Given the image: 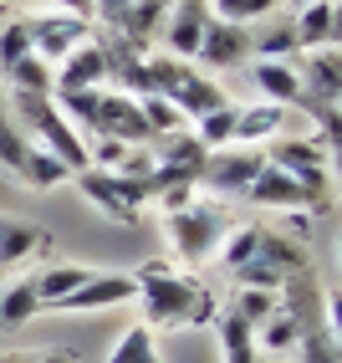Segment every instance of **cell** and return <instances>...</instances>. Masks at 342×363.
<instances>
[{"label": "cell", "instance_id": "cell-25", "mask_svg": "<svg viewBox=\"0 0 342 363\" xmlns=\"http://www.w3.org/2000/svg\"><path fill=\"white\" fill-rule=\"evenodd\" d=\"M251 57H261V62H297V57H302V46H297V31H291V21H281V26L251 36Z\"/></svg>", "mask_w": 342, "mask_h": 363}, {"label": "cell", "instance_id": "cell-6", "mask_svg": "<svg viewBox=\"0 0 342 363\" xmlns=\"http://www.w3.org/2000/svg\"><path fill=\"white\" fill-rule=\"evenodd\" d=\"M26 31H31V57L57 67L67 52H77L82 41H92V21L72 16V11H36V16H26Z\"/></svg>", "mask_w": 342, "mask_h": 363}, {"label": "cell", "instance_id": "cell-14", "mask_svg": "<svg viewBox=\"0 0 342 363\" xmlns=\"http://www.w3.org/2000/svg\"><path fill=\"white\" fill-rule=\"evenodd\" d=\"M302 72V87H307V108L312 103H337V87H342V46H312L297 62Z\"/></svg>", "mask_w": 342, "mask_h": 363}, {"label": "cell", "instance_id": "cell-2", "mask_svg": "<svg viewBox=\"0 0 342 363\" xmlns=\"http://www.w3.org/2000/svg\"><path fill=\"white\" fill-rule=\"evenodd\" d=\"M143 67H149V92H159V98H169L184 123H194V118H205L215 108L230 103V92L220 87L210 72H200L194 62H179V57H164V52H149L143 57Z\"/></svg>", "mask_w": 342, "mask_h": 363}, {"label": "cell", "instance_id": "cell-28", "mask_svg": "<svg viewBox=\"0 0 342 363\" xmlns=\"http://www.w3.org/2000/svg\"><path fill=\"white\" fill-rule=\"evenodd\" d=\"M281 307V292H266V286H240V292H235V318H246L251 328H261L266 318H271V312Z\"/></svg>", "mask_w": 342, "mask_h": 363}, {"label": "cell", "instance_id": "cell-4", "mask_svg": "<svg viewBox=\"0 0 342 363\" xmlns=\"http://www.w3.org/2000/svg\"><path fill=\"white\" fill-rule=\"evenodd\" d=\"M261 169H266V149H251V143L210 149L205 169H200V195H210V200H246V189L256 184Z\"/></svg>", "mask_w": 342, "mask_h": 363}, {"label": "cell", "instance_id": "cell-5", "mask_svg": "<svg viewBox=\"0 0 342 363\" xmlns=\"http://www.w3.org/2000/svg\"><path fill=\"white\" fill-rule=\"evenodd\" d=\"M72 184L82 189V195L108 215V220H118V225H133L138 215H143V205H149V184L143 179H128V174H118V169H82V174H72Z\"/></svg>", "mask_w": 342, "mask_h": 363}, {"label": "cell", "instance_id": "cell-13", "mask_svg": "<svg viewBox=\"0 0 342 363\" xmlns=\"http://www.w3.org/2000/svg\"><path fill=\"white\" fill-rule=\"evenodd\" d=\"M246 200L261 205V210H281V215H286V210H317V205H322L307 184H297L291 174H281L276 164H266L261 174H256V184L246 189Z\"/></svg>", "mask_w": 342, "mask_h": 363}, {"label": "cell", "instance_id": "cell-7", "mask_svg": "<svg viewBox=\"0 0 342 363\" xmlns=\"http://www.w3.org/2000/svg\"><path fill=\"white\" fill-rule=\"evenodd\" d=\"M266 164H276L281 174H291L297 184H307L312 195L327 205V195H332V179H327L332 159L322 154V143H312V138H271V149H266Z\"/></svg>", "mask_w": 342, "mask_h": 363}, {"label": "cell", "instance_id": "cell-26", "mask_svg": "<svg viewBox=\"0 0 342 363\" xmlns=\"http://www.w3.org/2000/svg\"><path fill=\"white\" fill-rule=\"evenodd\" d=\"M189 133L200 138L205 149H225V143H235V103L215 108V113H205V118H194Z\"/></svg>", "mask_w": 342, "mask_h": 363}, {"label": "cell", "instance_id": "cell-33", "mask_svg": "<svg viewBox=\"0 0 342 363\" xmlns=\"http://www.w3.org/2000/svg\"><path fill=\"white\" fill-rule=\"evenodd\" d=\"M281 6H291V11H302V6H307V0H281Z\"/></svg>", "mask_w": 342, "mask_h": 363}, {"label": "cell", "instance_id": "cell-35", "mask_svg": "<svg viewBox=\"0 0 342 363\" xmlns=\"http://www.w3.org/2000/svg\"><path fill=\"white\" fill-rule=\"evenodd\" d=\"M0 6H6V0H0Z\"/></svg>", "mask_w": 342, "mask_h": 363}, {"label": "cell", "instance_id": "cell-22", "mask_svg": "<svg viewBox=\"0 0 342 363\" xmlns=\"http://www.w3.org/2000/svg\"><path fill=\"white\" fill-rule=\"evenodd\" d=\"M108 363H164L154 328L149 323H128L123 333H118V343L108 348Z\"/></svg>", "mask_w": 342, "mask_h": 363}, {"label": "cell", "instance_id": "cell-12", "mask_svg": "<svg viewBox=\"0 0 342 363\" xmlns=\"http://www.w3.org/2000/svg\"><path fill=\"white\" fill-rule=\"evenodd\" d=\"M57 92H82V87H108V41H82L77 52H67L57 67Z\"/></svg>", "mask_w": 342, "mask_h": 363}, {"label": "cell", "instance_id": "cell-31", "mask_svg": "<svg viewBox=\"0 0 342 363\" xmlns=\"http://www.w3.org/2000/svg\"><path fill=\"white\" fill-rule=\"evenodd\" d=\"M87 6H92V16H103V21H113V26H118L123 11H128V0H87Z\"/></svg>", "mask_w": 342, "mask_h": 363}, {"label": "cell", "instance_id": "cell-21", "mask_svg": "<svg viewBox=\"0 0 342 363\" xmlns=\"http://www.w3.org/2000/svg\"><path fill=\"white\" fill-rule=\"evenodd\" d=\"M16 179L26 184V189H62V184H72V169L57 159V154H46V149H26V159H21V169H16Z\"/></svg>", "mask_w": 342, "mask_h": 363}, {"label": "cell", "instance_id": "cell-24", "mask_svg": "<svg viewBox=\"0 0 342 363\" xmlns=\"http://www.w3.org/2000/svg\"><path fill=\"white\" fill-rule=\"evenodd\" d=\"M215 21H230V26H256V21L276 16L281 0H205Z\"/></svg>", "mask_w": 342, "mask_h": 363}, {"label": "cell", "instance_id": "cell-20", "mask_svg": "<svg viewBox=\"0 0 342 363\" xmlns=\"http://www.w3.org/2000/svg\"><path fill=\"white\" fill-rule=\"evenodd\" d=\"M36 312H41V302H36L31 277H21V281H0V333L26 328Z\"/></svg>", "mask_w": 342, "mask_h": 363}, {"label": "cell", "instance_id": "cell-19", "mask_svg": "<svg viewBox=\"0 0 342 363\" xmlns=\"http://www.w3.org/2000/svg\"><path fill=\"white\" fill-rule=\"evenodd\" d=\"M87 277H92V266H77V261H52L46 272H36V277H31V286H36L41 312H46V307H57L67 292H77Z\"/></svg>", "mask_w": 342, "mask_h": 363}, {"label": "cell", "instance_id": "cell-16", "mask_svg": "<svg viewBox=\"0 0 342 363\" xmlns=\"http://www.w3.org/2000/svg\"><path fill=\"white\" fill-rule=\"evenodd\" d=\"M251 77H256L261 103H276V108H307V87H302L297 62H261V57H256Z\"/></svg>", "mask_w": 342, "mask_h": 363}, {"label": "cell", "instance_id": "cell-32", "mask_svg": "<svg viewBox=\"0 0 342 363\" xmlns=\"http://www.w3.org/2000/svg\"><path fill=\"white\" fill-rule=\"evenodd\" d=\"M0 363H72L67 353H6Z\"/></svg>", "mask_w": 342, "mask_h": 363}, {"label": "cell", "instance_id": "cell-9", "mask_svg": "<svg viewBox=\"0 0 342 363\" xmlns=\"http://www.w3.org/2000/svg\"><path fill=\"white\" fill-rule=\"evenodd\" d=\"M205 26H210V6L205 0H169V11L159 21V52L179 57V62H194Z\"/></svg>", "mask_w": 342, "mask_h": 363}, {"label": "cell", "instance_id": "cell-3", "mask_svg": "<svg viewBox=\"0 0 342 363\" xmlns=\"http://www.w3.org/2000/svg\"><path fill=\"white\" fill-rule=\"evenodd\" d=\"M230 210L220 200H194L174 215H164V235H169V251H174L184 266H205L220 256V246H225L230 235Z\"/></svg>", "mask_w": 342, "mask_h": 363}, {"label": "cell", "instance_id": "cell-23", "mask_svg": "<svg viewBox=\"0 0 342 363\" xmlns=\"http://www.w3.org/2000/svg\"><path fill=\"white\" fill-rule=\"evenodd\" d=\"M0 82H6L11 92H36V98H52V92H57V77H52V67H46L41 57L16 62V67H11Z\"/></svg>", "mask_w": 342, "mask_h": 363}, {"label": "cell", "instance_id": "cell-27", "mask_svg": "<svg viewBox=\"0 0 342 363\" xmlns=\"http://www.w3.org/2000/svg\"><path fill=\"white\" fill-rule=\"evenodd\" d=\"M138 108H143V118H149V133H154V138H169V133L189 128V123H184V113L169 103V98H159V92H143Z\"/></svg>", "mask_w": 342, "mask_h": 363}, {"label": "cell", "instance_id": "cell-1", "mask_svg": "<svg viewBox=\"0 0 342 363\" xmlns=\"http://www.w3.org/2000/svg\"><path fill=\"white\" fill-rule=\"evenodd\" d=\"M138 277V307H143V323L149 328H210L215 323V312H220V302H215V292L210 286H200L194 277H184V272H169V266H143V272H133Z\"/></svg>", "mask_w": 342, "mask_h": 363}, {"label": "cell", "instance_id": "cell-17", "mask_svg": "<svg viewBox=\"0 0 342 363\" xmlns=\"http://www.w3.org/2000/svg\"><path fill=\"white\" fill-rule=\"evenodd\" d=\"M46 246H52V235L41 225L21 220V215H0V272H16V266L36 261Z\"/></svg>", "mask_w": 342, "mask_h": 363}, {"label": "cell", "instance_id": "cell-18", "mask_svg": "<svg viewBox=\"0 0 342 363\" xmlns=\"http://www.w3.org/2000/svg\"><path fill=\"white\" fill-rule=\"evenodd\" d=\"M291 108H276V103H235V143H251V149H266L271 138H281Z\"/></svg>", "mask_w": 342, "mask_h": 363}, {"label": "cell", "instance_id": "cell-34", "mask_svg": "<svg viewBox=\"0 0 342 363\" xmlns=\"http://www.w3.org/2000/svg\"><path fill=\"white\" fill-rule=\"evenodd\" d=\"M261 363H286V358H266V353H261Z\"/></svg>", "mask_w": 342, "mask_h": 363}, {"label": "cell", "instance_id": "cell-30", "mask_svg": "<svg viewBox=\"0 0 342 363\" xmlns=\"http://www.w3.org/2000/svg\"><path fill=\"white\" fill-rule=\"evenodd\" d=\"M26 149H31L26 128H21L16 118L6 113V118H0V169H6V174H16V169H21V159H26Z\"/></svg>", "mask_w": 342, "mask_h": 363}, {"label": "cell", "instance_id": "cell-11", "mask_svg": "<svg viewBox=\"0 0 342 363\" xmlns=\"http://www.w3.org/2000/svg\"><path fill=\"white\" fill-rule=\"evenodd\" d=\"M240 62H251V26H230V21H215L200 36V52H194V67L200 72H230Z\"/></svg>", "mask_w": 342, "mask_h": 363}, {"label": "cell", "instance_id": "cell-15", "mask_svg": "<svg viewBox=\"0 0 342 363\" xmlns=\"http://www.w3.org/2000/svg\"><path fill=\"white\" fill-rule=\"evenodd\" d=\"M291 31H297V46L312 52V46H342V6L337 0H307V6L291 16Z\"/></svg>", "mask_w": 342, "mask_h": 363}, {"label": "cell", "instance_id": "cell-8", "mask_svg": "<svg viewBox=\"0 0 342 363\" xmlns=\"http://www.w3.org/2000/svg\"><path fill=\"white\" fill-rule=\"evenodd\" d=\"M92 138H118L128 149H149L154 143L138 98L133 92H118V87H103V103H97V118H92Z\"/></svg>", "mask_w": 342, "mask_h": 363}, {"label": "cell", "instance_id": "cell-10", "mask_svg": "<svg viewBox=\"0 0 342 363\" xmlns=\"http://www.w3.org/2000/svg\"><path fill=\"white\" fill-rule=\"evenodd\" d=\"M138 297V277L133 272H97L77 286V292H67L52 312H108V307H123Z\"/></svg>", "mask_w": 342, "mask_h": 363}, {"label": "cell", "instance_id": "cell-29", "mask_svg": "<svg viewBox=\"0 0 342 363\" xmlns=\"http://www.w3.org/2000/svg\"><path fill=\"white\" fill-rule=\"evenodd\" d=\"M31 57V31H26V21H6L0 26V77L16 67V62H26Z\"/></svg>", "mask_w": 342, "mask_h": 363}]
</instances>
